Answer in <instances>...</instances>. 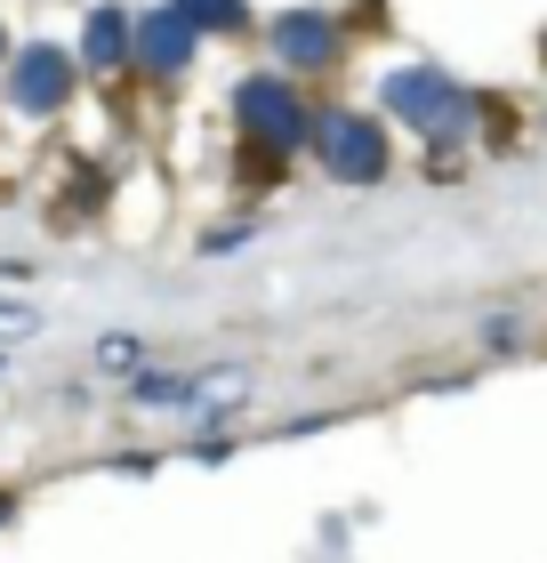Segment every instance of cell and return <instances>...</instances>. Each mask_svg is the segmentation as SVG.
<instances>
[{"instance_id": "1", "label": "cell", "mask_w": 547, "mask_h": 563, "mask_svg": "<svg viewBox=\"0 0 547 563\" xmlns=\"http://www.w3.org/2000/svg\"><path fill=\"white\" fill-rule=\"evenodd\" d=\"M57 97H65V57H57V48H33V57H24L17 65V106H57Z\"/></svg>"}, {"instance_id": "2", "label": "cell", "mask_w": 547, "mask_h": 563, "mask_svg": "<svg viewBox=\"0 0 547 563\" xmlns=\"http://www.w3.org/2000/svg\"><path fill=\"white\" fill-rule=\"evenodd\" d=\"M242 121H250V130H266V137H298V106L274 81H250L242 89Z\"/></svg>"}, {"instance_id": "3", "label": "cell", "mask_w": 547, "mask_h": 563, "mask_svg": "<svg viewBox=\"0 0 547 563\" xmlns=\"http://www.w3.org/2000/svg\"><path fill=\"white\" fill-rule=\"evenodd\" d=\"M330 169H347V177H354V169H362V177L379 169V137L362 130L354 113H338V121H330Z\"/></svg>"}, {"instance_id": "4", "label": "cell", "mask_w": 547, "mask_h": 563, "mask_svg": "<svg viewBox=\"0 0 547 563\" xmlns=\"http://www.w3.org/2000/svg\"><path fill=\"white\" fill-rule=\"evenodd\" d=\"M395 97H403L411 113H442V106H451V97H442V81H435V73H411V81H395Z\"/></svg>"}, {"instance_id": "5", "label": "cell", "mask_w": 547, "mask_h": 563, "mask_svg": "<svg viewBox=\"0 0 547 563\" xmlns=\"http://www.w3.org/2000/svg\"><path fill=\"white\" fill-rule=\"evenodd\" d=\"M153 65H186V16H162V24H153Z\"/></svg>"}, {"instance_id": "6", "label": "cell", "mask_w": 547, "mask_h": 563, "mask_svg": "<svg viewBox=\"0 0 547 563\" xmlns=\"http://www.w3.org/2000/svg\"><path fill=\"white\" fill-rule=\"evenodd\" d=\"M282 48H291V57H306V65H315V57H322L330 41L315 33V16H291V33H282Z\"/></svg>"}, {"instance_id": "7", "label": "cell", "mask_w": 547, "mask_h": 563, "mask_svg": "<svg viewBox=\"0 0 547 563\" xmlns=\"http://www.w3.org/2000/svg\"><path fill=\"white\" fill-rule=\"evenodd\" d=\"M89 57H97V65L121 57V16H97V24H89Z\"/></svg>"}, {"instance_id": "8", "label": "cell", "mask_w": 547, "mask_h": 563, "mask_svg": "<svg viewBox=\"0 0 547 563\" xmlns=\"http://www.w3.org/2000/svg\"><path fill=\"white\" fill-rule=\"evenodd\" d=\"M97 363H106V371H138V339H106V346H97Z\"/></svg>"}, {"instance_id": "9", "label": "cell", "mask_w": 547, "mask_h": 563, "mask_svg": "<svg viewBox=\"0 0 547 563\" xmlns=\"http://www.w3.org/2000/svg\"><path fill=\"white\" fill-rule=\"evenodd\" d=\"M24 330H41L33 306H0V339H24Z\"/></svg>"}]
</instances>
